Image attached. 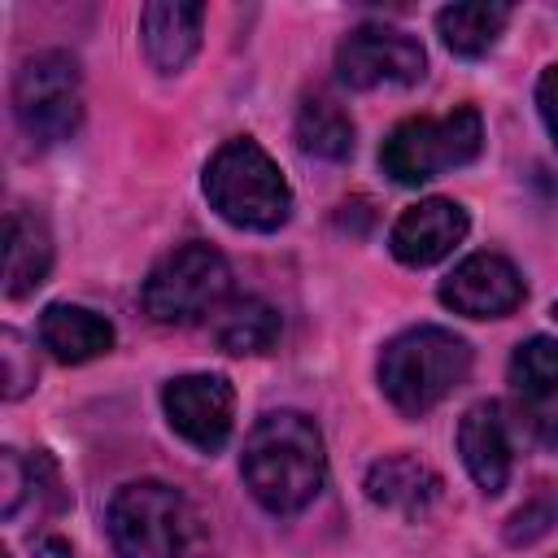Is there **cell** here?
Wrapping results in <instances>:
<instances>
[{
    "label": "cell",
    "instance_id": "cell-20",
    "mask_svg": "<svg viewBox=\"0 0 558 558\" xmlns=\"http://www.w3.org/2000/svg\"><path fill=\"white\" fill-rule=\"evenodd\" d=\"M510 384L519 397H558V340L549 336H532L514 349L510 357Z\"/></svg>",
    "mask_w": 558,
    "mask_h": 558
},
{
    "label": "cell",
    "instance_id": "cell-26",
    "mask_svg": "<svg viewBox=\"0 0 558 558\" xmlns=\"http://www.w3.org/2000/svg\"><path fill=\"white\" fill-rule=\"evenodd\" d=\"M35 554H39V558H70V545L57 541V536H39V541H35Z\"/></svg>",
    "mask_w": 558,
    "mask_h": 558
},
{
    "label": "cell",
    "instance_id": "cell-18",
    "mask_svg": "<svg viewBox=\"0 0 558 558\" xmlns=\"http://www.w3.org/2000/svg\"><path fill=\"white\" fill-rule=\"evenodd\" d=\"M510 22V4H445L436 31L453 57H484Z\"/></svg>",
    "mask_w": 558,
    "mask_h": 558
},
{
    "label": "cell",
    "instance_id": "cell-19",
    "mask_svg": "<svg viewBox=\"0 0 558 558\" xmlns=\"http://www.w3.org/2000/svg\"><path fill=\"white\" fill-rule=\"evenodd\" d=\"M214 340L222 353H235V357L270 353L279 340V314H275V305H266L257 296L231 301L214 323Z\"/></svg>",
    "mask_w": 558,
    "mask_h": 558
},
{
    "label": "cell",
    "instance_id": "cell-17",
    "mask_svg": "<svg viewBox=\"0 0 558 558\" xmlns=\"http://www.w3.org/2000/svg\"><path fill=\"white\" fill-rule=\"evenodd\" d=\"M296 148L318 161H344L353 153V118L340 100L314 92L296 109Z\"/></svg>",
    "mask_w": 558,
    "mask_h": 558
},
{
    "label": "cell",
    "instance_id": "cell-2",
    "mask_svg": "<svg viewBox=\"0 0 558 558\" xmlns=\"http://www.w3.org/2000/svg\"><path fill=\"white\" fill-rule=\"evenodd\" d=\"M105 527L122 558H201L205 527L196 506L161 480L122 484L105 510Z\"/></svg>",
    "mask_w": 558,
    "mask_h": 558
},
{
    "label": "cell",
    "instance_id": "cell-3",
    "mask_svg": "<svg viewBox=\"0 0 558 558\" xmlns=\"http://www.w3.org/2000/svg\"><path fill=\"white\" fill-rule=\"evenodd\" d=\"M471 371V344L449 327H410L379 353V388L405 414L418 418L445 401Z\"/></svg>",
    "mask_w": 558,
    "mask_h": 558
},
{
    "label": "cell",
    "instance_id": "cell-22",
    "mask_svg": "<svg viewBox=\"0 0 558 558\" xmlns=\"http://www.w3.org/2000/svg\"><path fill=\"white\" fill-rule=\"evenodd\" d=\"M26 488H31V458L22 449H0V514L4 519H17L22 501H26Z\"/></svg>",
    "mask_w": 558,
    "mask_h": 558
},
{
    "label": "cell",
    "instance_id": "cell-16",
    "mask_svg": "<svg viewBox=\"0 0 558 558\" xmlns=\"http://www.w3.org/2000/svg\"><path fill=\"white\" fill-rule=\"evenodd\" d=\"M52 270V240H48V227L26 214V209H13L9 222H4V296L9 301H22L31 296Z\"/></svg>",
    "mask_w": 558,
    "mask_h": 558
},
{
    "label": "cell",
    "instance_id": "cell-14",
    "mask_svg": "<svg viewBox=\"0 0 558 558\" xmlns=\"http://www.w3.org/2000/svg\"><path fill=\"white\" fill-rule=\"evenodd\" d=\"M458 453L471 471V480L497 497L510 480V436L501 423V405L497 401H475L462 423H458Z\"/></svg>",
    "mask_w": 558,
    "mask_h": 558
},
{
    "label": "cell",
    "instance_id": "cell-4",
    "mask_svg": "<svg viewBox=\"0 0 558 558\" xmlns=\"http://www.w3.org/2000/svg\"><path fill=\"white\" fill-rule=\"evenodd\" d=\"M205 196L218 209V218L240 227V231H279L288 222V214H292L288 179L279 174L270 153L248 135L227 140L209 157Z\"/></svg>",
    "mask_w": 558,
    "mask_h": 558
},
{
    "label": "cell",
    "instance_id": "cell-7",
    "mask_svg": "<svg viewBox=\"0 0 558 558\" xmlns=\"http://www.w3.org/2000/svg\"><path fill=\"white\" fill-rule=\"evenodd\" d=\"M13 118L35 148H52L70 140L83 118L78 61L61 48L26 57L13 74Z\"/></svg>",
    "mask_w": 558,
    "mask_h": 558
},
{
    "label": "cell",
    "instance_id": "cell-23",
    "mask_svg": "<svg viewBox=\"0 0 558 558\" xmlns=\"http://www.w3.org/2000/svg\"><path fill=\"white\" fill-rule=\"evenodd\" d=\"M0 344H4V349H0V353H4V397L17 401V397L35 384V357L26 353V344H22L17 331H4Z\"/></svg>",
    "mask_w": 558,
    "mask_h": 558
},
{
    "label": "cell",
    "instance_id": "cell-25",
    "mask_svg": "<svg viewBox=\"0 0 558 558\" xmlns=\"http://www.w3.org/2000/svg\"><path fill=\"white\" fill-rule=\"evenodd\" d=\"M536 109H541V118H545V131H549V140L558 144V61L541 74V83H536Z\"/></svg>",
    "mask_w": 558,
    "mask_h": 558
},
{
    "label": "cell",
    "instance_id": "cell-8",
    "mask_svg": "<svg viewBox=\"0 0 558 558\" xmlns=\"http://www.w3.org/2000/svg\"><path fill=\"white\" fill-rule=\"evenodd\" d=\"M427 70V52L414 35L397 26H357L336 48V74L353 92L410 87Z\"/></svg>",
    "mask_w": 558,
    "mask_h": 558
},
{
    "label": "cell",
    "instance_id": "cell-10",
    "mask_svg": "<svg viewBox=\"0 0 558 558\" xmlns=\"http://www.w3.org/2000/svg\"><path fill=\"white\" fill-rule=\"evenodd\" d=\"M440 301L466 318H506L523 305V279L501 253H471L440 283Z\"/></svg>",
    "mask_w": 558,
    "mask_h": 558
},
{
    "label": "cell",
    "instance_id": "cell-11",
    "mask_svg": "<svg viewBox=\"0 0 558 558\" xmlns=\"http://www.w3.org/2000/svg\"><path fill=\"white\" fill-rule=\"evenodd\" d=\"M466 227H471V222H466V209H462L458 201L427 196V201L410 205V209L392 222L388 244H392L397 262H405V266H432V262L449 257V253L462 244Z\"/></svg>",
    "mask_w": 558,
    "mask_h": 558
},
{
    "label": "cell",
    "instance_id": "cell-27",
    "mask_svg": "<svg viewBox=\"0 0 558 558\" xmlns=\"http://www.w3.org/2000/svg\"><path fill=\"white\" fill-rule=\"evenodd\" d=\"M554 318H558V301H554Z\"/></svg>",
    "mask_w": 558,
    "mask_h": 558
},
{
    "label": "cell",
    "instance_id": "cell-28",
    "mask_svg": "<svg viewBox=\"0 0 558 558\" xmlns=\"http://www.w3.org/2000/svg\"><path fill=\"white\" fill-rule=\"evenodd\" d=\"M4 558H9V554H4Z\"/></svg>",
    "mask_w": 558,
    "mask_h": 558
},
{
    "label": "cell",
    "instance_id": "cell-12",
    "mask_svg": "<svg viewBox=\"0 0 558 558\" xmlns=\"http://www.w3.org/2000/svg\"><path fill=\"white\" fill-rule=\"evenodd\" d=\"M440 493H445L440 475L410 453H388L366 471V497L401 519H423L440 501Z\"/></svg>",
    "mask_w": 558,
    "mask_h": 558
},
{
    "label": "cell",
    "instance_id": "cell-1",
    "mask_svg": "<svg viewBox=\"0 0 558 558\" xmlns=\"http://www.w3.org/2000/svg\"><path fill=\"white\" fill-rule=\"evenodd\" d=\"M240 475L262 510L270 514H296L305 510L327 480V453L314 418L296 410L262 414L244 440Z\"/></svg>",
    "mask_w": 558,
    "mask_h": 558
},
{
    "label": "cell",
    "instance_id": "cell-5",
    "mask_svg": "<svg viewBox=\"0 0 558 558\" xmlns=\"http://www.w3.org/2000/svg\"><path fill=\"white\" fill-rule=\"evenodd\" d=\"M484 148V122L480 109L462 105L445 118H405L388 131L379 144V166L392 183H427L445 170H458L475 161Z\"/></svg>",
    "mask_w": 558,
    "mask_h": 558
},
{
    "label": "cell",
    "instance_id": "cell-13",
    "mask_svg": "<svg viewBox=\"0 0 558 558\" xmlns=\"http://www.w3.org/2000/svg\"><path fill=\"white\" fill-rule=\"evenodd\" d=\"M201 22H205L201 4H183V0L144 4L140 9V39H144L148 61L161 74H179L201 48Z\"/></svg>",
    "mask_w": 558,
    "mask_h": 558
},
{
    "label": "cell",
    "instance_id": "cell-21",
    "mask_svg": "<svg viewBox=\"0 0 558 558\" xmlns=\"http://www.w3.org/2000/svg\"><path fill=\"white\" fill-rule=\"evenodd\" d=\"M554 527H558V488L541 484V488H536V493L506 519L501 536H506V545L523 549V545H536L541 536H549Z\"/></svg>",
    "mask_w": 558,
    "mask_h": 558
},
{
    "label": "cell",
    "instance_id": "cell-9",
    "mask_svg": "<svg viewBox=\"0 0 558 558\" xmlns=\"http://www.w3.org/2000/svg\"><path fill=\"white\" fill-rule=\"evenodd\" d=\"M170 427L201 453H218L231 436L235 392L222 375H179L161 388Z\"/></svg>",
    "mask_w": 558,
    "mask_h": 558
},
{
    "label": "cell",
    "instance_id": "cell-6",
    "mask_svg": "<svg viewBox=\"0 0 558 558\" xmlns=\"http://www.w3.org/2000/svg\"><path fill=\"white\" fill-rule=\"evenodd\" d=\"M231 288V266L218 248L192 240V244H179L174 253H166L144 288H140V305L153 323L161 327H187L196 318H205L209 310L222 305Z\"/></svg>",
    "mask_w": 558,
    "mask_h": 558
},
{
    "label": "cell",
    "instance_id": "cell-15",
    "mask_svg": "<svg viewBox=\"0 0 558 558\" xmlns=\"http://www.w3.org/2000/svg\"><path fill=\"white\" fill-rule=\"evenodd\" d=\"M39 344L57 362L78 366V362H92V357L113 349V327H109V318H100V314H92L83 305L57 301V305H48L39 314Z\"/></svg>",
    "mask_w": 558,
    "mask_h": 558
},
{
    "label": "cell",
    "instance_id": "cell-24",
    "mask_svg": "<svg viewBox=\"0 0 558 558\" xmlns=\"http://www.w3.org/2000/svg\"><path fill=\"white\" fill-rule=\"evenodd\" d=\"M519 423L536 445L558 449V397H541V401L519 397Z\"/></svg>",
    "mask_w": 558,
    "mask_h": 558
}]
</instances>
